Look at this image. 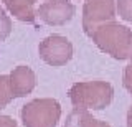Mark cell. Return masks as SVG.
I'll list each match as a JSON object with an SVG mask.
<instances>
[{
    "instance_id": "obj_1",
    "label": "cell",
    "mask_w": 132,
    "mask_h": 127,
    "mask_svg": "<svg viewBox=\"0 0 132 127\" xmlns=\"http://www.w3.org/2000/svg\"><path fill=\"white\" fill-rule=\"evenodd\" d=\"M89 38L99 50L114 60L124 61L132 58V30L116 20L97 27Z\"/></svg>"
},
{
    "instance_id": "obj_2",
    "label": "cell",
    "mask_w": 132,
    "mask_h": 127,
    "mask_svg": "<svg viewBox=\"0 0 132 127\" xmlns=\"http://www.w3.org/2000/svg\"><path fill=\"white\" fill-rule=\"evenodd\" d=\"M68 97L74 107L102 111L112 102L114 88L107 81H84L73 84Z\"/></svg>"
},
{
    "instance_id": "obj_3",
    "label": "cell",
    "mask_w": 132,
    "mask_h": 127,
    "mask_svg": "<svg viewBox=\"0 0 132 127\" xmlns=\"http://www.w3.org/2000/svg\"><path fill=\"white\" fill-rule=\"evenodd\" d=\"M20 117L25 127H56L61 117V106L53 97L33 99L22 107Z\"/></svg>"
},
{
    "instance_id": "obj_4",
    "label": "cell",
    "mask_w": 132,
    "mask_h": 127,
    "mask_svg": "<svg viewBox=\"0 0 132 127\" xmlns=\"http://www.w3.org/2000/svg\"><path fill=\"white\" fill-rule=\"evenodd\" d=\"M117 13L116 0H86L82 5V30L91 36L97 27L112 22Z\"/></svg>"
},
{
    "instance_id": "obj_5",
    "label": "cell",
    "mask_w": 132,
    "mask_h": 127,
    "mask_svg": "<svg viewBox=\"0 0 132 127\" xmlns=\"http://www.w3.org/2000/svg\"><path fill=\"white\" fill-rule=\"evenodd\" d=\"M38 55L46 64L60 68L73 58V45L63 35H50L40 43Z\"/></svg>"
},
{
    "instance_id": "obj_6",
    "label": "cell",
    "mask_w": 132,
    "mask_h": 127,
    "mask_svg": "<svg viewBox=\"0 0 132 127\" xmlns=\"http://www.w3.org/2000/svg\"><path fill=\"white\" fill-rule=\"evenodd\" d=\"M74 13H76V9L68 0H48L41 3L36 10V17H40L41 22L50 27L66 25L74 17Z\"/></svg>"
},
{
    "instance_id": "obj_7",
    "label": "cell",
    "mask_w": 132,
    "mask_h": 127,
    "mask_svg": "<svg viewBox=\"0 0 132 127\" xmlns=\"http://www.w3.org/2000/svg\"><path fill=\"white\" fill-rule=\"evenodd\" d=\"M8 76H10V84L15 97L28 96L36 86V74L28 66H16Z\"/></svg>"
},
{
    "instance_id": "obj_8",
    "label": "cell",
    "mask_w": 132,
    "mask_h": 127,
    "mask_svg": "<svg viewBox=\"0 0 132 127\" xmlns=\"http://www.w3.org/2000/svg\"><path fill=\"white\" fill-rule=\"evenodd\" d=\"M7 10L18 18L20 22L25 23H35L36 20V12H35V3L38 0H2Z\"/></svg>"
},
{
    "instance_id": "obj_9",
    "label": "cell",
    "mask_w": 132,
    "mask_h": 127,
    "mask_svg": "<svg viewBox=\"0 0 132 127\" xmlns=\"http://www.w3.org/2000/svg\"><path fill=\"white\" fill-rule=\"evenodd\" d=\"M94 119L89 114V109H82V107H74L71 112L68 114L63 127H93Z\"/></svg>"
},
{
    "instance_id": "obj_10",
    "label": "cell",
    "mask_w": 132,
    "mask_h": 127,
    "mask_svg": "<svg viewBox=\"0 0 132 127\" xmlns=\"http://www.w3.org/2000/svg\"><path fill=\"white\" fill-rule=\"evenodd\" d=\"M13 91L10 84V76L8 74H0V111L7 107L13 99Z\"/></svg>"
},
{
    "instance_id": "obj_11",
    "label": "cell",
    "mask_w": 132,
    "mask_h": 127,
    "mask_svg": "<svg viewBox=\"0 0 132 127\" xmlns=\"http://www.w3.org/2000/svg\"><path fill=\"white\" fill-rule=\"evenodd\" d=\"M12 33V20L7 15L5 9L0 5V41L7 40Z\"/></svg>"
},
{
    "instance_id": "obj_12",
    "label": "cell",
    "mask_w": 132,
    "mask_h": 127,
    "mask_svg": "<svg viewBox=\"0 0 132 127\" xmlns=\"http://www.w3.org/2000/svg\"><path fill=\"white\" fill-rule=\"evenodd\" d=\"M119 17L132 23V0H116Z\"/></svg>"
},
{
    "instance_id": "obj_13",
    "label": "cell",
    "mask_w": 132,
    "mask_h": 127,
    "mask_svg": "<svg viewBox=\"0 0 132 127\" xmlns=\"http://www.w3.org/2000/svg\"><path fill=\"white\" fill-rule=\"evenodd\" d=\"M122 84H124V88H126L127 91L130 92V96H132V58L129 60V64H127L126 69H124Z\"/></svg>"
},
{
    "instance_id": "obj_14",
    "label": "cell",
    "mask_w": 132,
    "mask_h": 127,
    "mask_svg": "<svg viewBox=\"0 0 132 127\" xmlns=\"http://www.w3.org/2000/svg\"><path fill=\"white\" fill-rule=\"evenodd\" d=\"M0 127H18V124L10 116H0Z\"/></svg>"
},
{
    "instance_id": "obj_15",
    "label": "cell",
    "mask_w": 132,
    "mask_h": 127,
    "mask_svg": "<svg viewBox=\"0 0 132 127\" xmlns=\"http://www.w3.org/2000/svg\"><path fill=\"white\" fill-rule=\"evenodd\" d=\"M93 127H111L107 122H104V121H99V119H96L94 121V124H93Z\"/></svg>"
},
{
    "instance_id": "obj_16",
    "label": "cell",
    "mask_w": 132,
    "mask_h": 127,
    "mask_svg": "<svg viewBox=\"0 0 132 127\" xmlns=\"http://www.w3.org/2000/svg\"><path fill=\"white\" fill-rule=\"evenodd\" d=\"M127 127H132V106L127 111Z\"/></svg>"
}]
</instances>
